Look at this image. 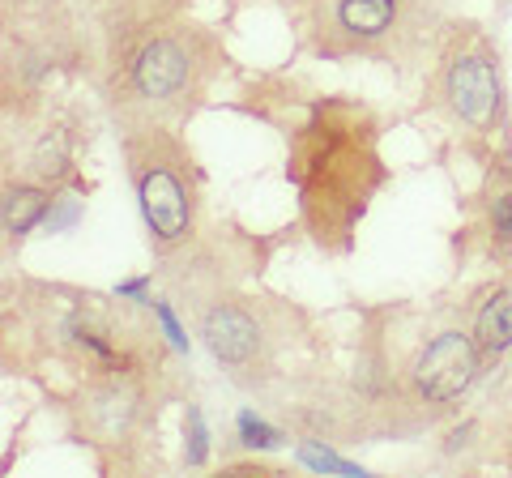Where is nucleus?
I'll list each match as a JSON object with an SVG mask.
<instances>
[{
	"instance_id": "nucleus-2",
	"label": "nucleus",
	"mask_w": 512,
	"mask_h": 478,
	"mask_svg": "<svg viewBox=\"0 0 512 478\" xmlns=\"http://www.w3.org/2000/svg\"><path fill=\"white\" fill-rule=\"evenodd\" d=\"M483 350H478L474 333L466 329H440L436 338H427L423 350L414 355L410 385L419 393V402L427 406H448L457 397H466L474 389L478 372H483Z\"/></svg>"
},
{
	"instance_id": "nucleus-4",
	"label": "nucleus",
	"mask_w": 512,
	"mask_h": 478,
	"mask_svg": "<svg viewBox=\"0 0 512 478\" xmlns=\"http://www.w3.org/2000/svg\"><path fill=\"white\" fill-rule=\"evenodd\" d=\"M197 69V56L180 35H158L150 39L128 65V86L137 99L146 103H171L175 94H184Z\"/></svg>"
},
{
	"instance_id": "nucleus-9",
	"label": "nucleus",
	"mask_w": 512,
	"mask_h": 478,
	"mask_svg": "<svg viewBox=\"0 0 512 478\" xmlns=\"http://www.w3.org/2000/svg\"><path fill=\"white\" fill-rule=\"evenodd\" d=\"M86 419L94 432H103L107 440H120L133 432V419H137V397L120 389V385H107L99 393H90L86 402Z\"/></svg>"
},
{
	"instance_id": "nucleus-10",
	"label": "nucleus",
	"mask_w": 512,
	"mask_h": 478,
	"mask_svg": "<svg viewBox=\"0 0 512 478\" xmlns=\"http://www.w3.org/2000/svg\"><path fill=\"white\" fill-rule=\"evenodd\" d=\"M235 440H239V449H248V453H278L286 444V432L269 423L265 414H256L252 406H239L235 410Z\"/></svg>"
},
{
	"instance_id": "nucleus-6",
	"label": "nucleus",
	"mask_w": 512,
	"mask_h": 478,
	"mask_svg": "<svg viewBox=\"0 0 512 478\" xmlns=\"http://www.w3.org/2000/svg\"><path fill=\"white\" fill-rule=\"evenodd\" d=\"M397 13H402V0H338L333 5V22H338L346 39L372 43L397 26Z\"/></svg>"
},
{
	"instance_id": "nucleus-5",
	"label": "nucleus",
	"mask_w": 512,
	"mask_h": 478,
	"mask_svg": "<svg viewBox=\"0 0 512 478\" xmlns=\"http://www.w3.org/2000/svg\"><path fill=\"white\" fill-rule=\"evenodd\" d=\"M201 342L205 350L231 372H248L265 350V333L256 316L239 304H210L201 312Z\"/></svg>"
},
{
	"instance_id": "nucleus-11",
	"label": "nucleus",
	"mask_w": 512,
	"mask_h": 478,
	"mask_svg": "<svg viewBox=\"0 0 512 478\" xmlns=\"http://www.w3.org/2000/svg\"><path fill=\"white\" fill-rule=\"evenodd\" d=\"M295 461H299L303 470H312V474H333V478H363V474H367L359 461L333 453L325 440H299V444H295Z\"/></svg>"
},
{
	"instance_id": "nucleus-16",
	"label": "nucleus",
	"mask_w": 512,
	"mask_h": 478,
	"mask_svg": "<svg viewBox=\"0 0 512 478\" xmlns=\"http://www.w3.org/2000/svg\"><path fill=\"white\" fill-rule=\"evenodd\" d=\"M111 295L120 299V304H137V308H150L154 295H150V274H133V278H120L111 286Z\"/></svg>"
},
{
	"instance_id": "nucleus-3",
	"label": "nucleus",
	"mask_w": 512,
	"mask_h": 478,
	"mask_svg": "<svg viewBox=\"0 0 512 478\" xmlns=\"http://www.w3.org/2000/svg\"><path fill=\"white\" fill-rule=\"evenodd\" d=\"M440 99L453 111L461 124L470 129H491L500 120L504 107V86L495 73L487 52H461L448 60V69L440 73Z\"/></svg>"
},
{
	"instance_id": "nucleus-15",
	"label": "nucleus",
	"mask_w": 512,
	"mask_h": 478,
	"mask_svg": "<svg viewBox=\"0 0 512 478\" xmlns=\"http://www.w3.org/2000/svg\"><path fill=\"white\" fill-rule=\"evenodd\" d=\"M82 214H86V205L77 201V197H56L52 210H47L43 235H64V231H73L77 222H82Z\"/></svg>"
},
{
	"instance_id": "nucleus-12",
	"label": "nucleus",
	"mask_w": 512,
	"mask_h": 478,
	"mask_svg": "<svg viewBox=\"0 0 512 478\" xmlns=\"http://www.w3.org/2000/svg\"><path fill=\"white\" fill-rule=\"evenodd\" d=\"M180 440H184V466L201 470L210 466V453H214V436H210V423H205V410L197 402L184 406V419H180Z\"/></svg>"
},
{
	"instance_id": "nucleus-8",
	"label": "nucleus",
	"mask_w": 512,
	"mask_h": 478,
	"mask_svg": "<svg viewBox=\"0 0 512 478\" xmlns=\"http://www.w3.org/2000/svg\"><path fill=\"white\" fill-rule=\"evenodd\" d=\"M52 193L39 184H9L5 188V205H0V218H5V235L22 239L30 231H43L47 210H52Z\"/></svg>"
},
{
	"instance_id": "nucleus-7",
	"label": "nucleus",
	"mask_w": 512,
	"mask_h": 478,
	"mask_svg": "<svg viewBox=\"0 0 512 478\" xmlns=\"http://www.w3.org/2000/svg\"><path fill=\"white\" fill-rule=\"evenodd\" d=\"M474 342L487 359H500L512 350V291L508 286H495L483 295V304L474 312Z\"/></svg>"
},
{
	"instance_id": "nucleus-14",
	"label": "nucleus",
	"mask_w": 512,
	"mask_h": 478,
	"mask_svg": "<svg viewBox=\"0 0 512 478\" xmlns=\"http://www.w3.org/2000/svg\"><path fill=\"white\" fill-rule=\"evenodd\" d=\"M150 312H154V325H158V333H163V342H167L180 359H188V355H192V338H188V329H184V321H180V312H175L167 299H154Z\"/></svg>"
},
{
	"instance_id": "nucleus-13",
	"label": "nucleus",
	"mask_w": 512,
	"mask_h": 478,
	"mask_svg": "<svg viewBox=\"0 0 512 478\" xmlns=\"http://www.w3.org/2000/svg\"><path fill=\"white\" fill-rule=\"evenodd\" d=\"M487 235L500 257H512V184L495 188L487 201Z\"/></svg>"
},
{
	"instance_id": "nucleus-1",
	"label": "nucleus",
	"mask_w": 512,
	"mask_h": 478,
	"mask_svg": "<svg viewBox=\"0 0 512 478\" xmlns=\"http://www.w3.org/2000/svg\"><path fill=\"white\" fill-rule=\"evenodd\" d=\"M128 175H133V193L141 222L158 248H175L192 235L197 222V193L188 184L184 154L167 137H141L128 141Z\"/></svg>"
}]
</instances>
